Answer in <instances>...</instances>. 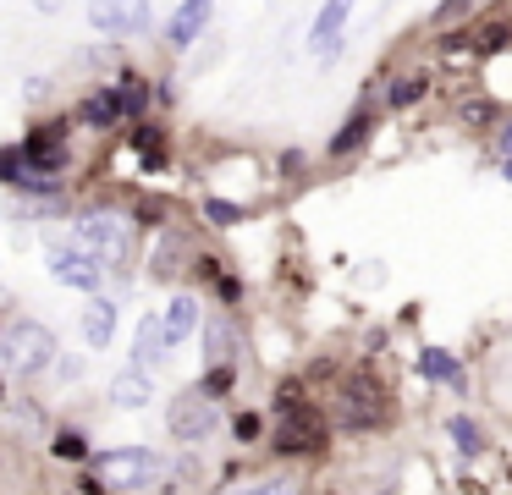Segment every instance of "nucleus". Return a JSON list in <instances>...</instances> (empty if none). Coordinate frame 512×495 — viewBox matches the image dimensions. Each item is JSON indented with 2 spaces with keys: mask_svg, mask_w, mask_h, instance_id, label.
<instances>
[{
  "mask_svg": "<svg viewBox=\"0 0 512 495\" xmlns=\"http://www.w3.org/2000/svg\"><path fill=\"white\" fill-rule=\"evenodd\" d=\"M336 418H342V429H380L391 418L386 385H380L375 374H353V380L342 385V396H336Z\"/></svg>",
  "mask_w": 512,
  "mask_h": 495,
  "instance_id": "5",
  "label": "nucleus"
},
{
  "mask_svg": "<svg viewBox=\"0 0 512 495\" xmlns=\"http://www.w3.org/2000/svg\"><path fill=\"white\" fill-rule=\"evenodd\" d=\"M78 116L89 121V127H122V105H116V88H89V99L78 105Z\"/></svg>",
  "mask_w": 512,
  "mask_h": 495,
  "instance_id": "18",
  "label": "nucleus"
},
{
  "mask_svg": "<svg viewBox=\"0 0 512 495\" xmlns=\"http://www.w3.org/2000/svg\"><path fill=\"white\" fill-rule=\"evenodd\" d=\"M215 495H309L292 473H265V479H248V484H226Z\"/></svg>",
  "mask_w": 512,
  "mask_h": 495,
  "instance_id": "20",
  "label": "nucleus"
},
{
  "mask_svg": "<svg viewBox=\"0 0 512 495\" xmlns=\"http://www.w3.org/2000/svg\"><path fill=\"white\" fill-rule=\"evenodd\" d=\"M111 402L122 407V413H144V407L155 402V380H149L144 369H133V363H127V369L111 380Z\"/></svg>",
  "mask_w": 512,
  "mask_h": 495,
  "instance_id": "14",
  "label": "nucleus"
},
{
  "mask_svg": "<svg viewBox=\"0 0 512 495\" xmlns=\"http://www.w3.org/2000/svg\"><path fill=\"white\" fill-rule=\"evenodd\" d=\"M89 473L94 479H105V490H155L160 479H166V457L149 446H122V451H100V457H89Z\"/></svg>",
  "mask_w": 512,
  "mask_h": 495,
  "instance_id": "4",
  "label": "nucleus"
},
{
  "mask_svg": "<svg viewBox=\"0 0 512 495\" xmlns=\"http://www.w3.org/2000/svg\"><path fill=\"white\" fill-rule=\"evenodd\" d=\"M50 275H56L61 286H72V292H83V297H94L105 286V259L100 253H89L83 242H50Z\"/></svg>",
  "mask_w": 512,
  "mask_h": 495,
  "instance_id": "7",
  "label": "nucleus"
},
{
  "mask_svg": "<svg viewBox=\"0 0 512 495\" xmlns=\"http://www.w3.org/2000/svg\"><path fill=\"white\" fill-rule=\"evenodd\" d=\"M89 28L105 39H144L155 28V6L149 0H89Z\"/></svg>",
  "mask_w": 512,
  "mask_h": 495,
  "instance_id": "8",
  "label": "nucleus"
},
{
  "mask_svg": "<svg viewBox=\"0 0 512 495\" xmlns=\"http://www.w3.org/2000/svg\"><path fill=\"white\" fill-rule=\"evenodd\" d=\"M237 385V363H210V369H204V380H199V391L204 396H226Z\"/></svg>",
  "mask_w": 512,
  "mask_h": 495,
  "instance_id": "24",
  "label": "nucleus"
},
{
  "mask_svg": "<svg viewBox=\"0 0 512 495\" xmlns=\"http://www.w3.org/2000/svg\"><path fill=\"white\" fill-rule=\"evenodd\" d=\"M166 424H171V440H182V446H199V440H210L215 429H221V407H215V396H204L199 385H193V391L171 396Z\"/></svg>",
  "mask_w": 512,
  "mask_h": 495,
  "instance_id": "6",
  "label": "nucleus"
},
{
  "mask_svg": "<svg viewBox=\"0 0 512 495\" xmlns=\"http://www.w3.org/2000/svg\"><path fill=\"white\" fill-rule=\"evenodd\" d=\"M259 429H265V418H259V413H237V418H232V435L243 440V446H254Z\"/></svg>",
  "mask_w": 512,
  "mask_h": 495,
  "instance_id": "27",
  "label": "nucleus"
},
{
  "mask_svg": "<svg viewBox=\"0 0 512 495\" xmlns=\"http://www.w3.org/2000/svg\"><path fill=\"white\" fill-rule=\"evenodd\" d=\"M369 132H375V110H369V105H358L353 116H347L342 127H336V138H331V160H347L353 149H364V143H369Z\"/></svg>",
  "mask_w": 512,
  "mask_h": 495,
  "instance_id": "16",
  "label": "nucleus"
},
{
  "mask_svg": "<svg viewBox=\"0 0 512 495\" xmlns=\"http://www.w3.org/2000/svg\"><path fill=\"white\" fill-rule=\"evenodd\" d=\"M419 369L430 374L435 385H452V391H463V363H457L452 352H441V347H424V352H419Z\"/></svg>",
  "mask_w": 512,
  "mask_h": 495,
  "instance_id": "21",
  "label": "nucleus"
},
{
  "mask_svg": "<svg viewBox=\"0 0 512 495\" xmlns=\"http://www.w3.org/2000/svg\"><path fill=\"white\" fill-rule=\"evenodd\" d=\"M496 154H501V160H507V154H512V121H507V127L496 132Z\"/></svg>",
  "mask_w": 512,
  "mask_h": 495,
  "instance_id": "31",
  "label": "nucleus"
},
{
  "mask_svg": "<svg viewBox=\"0 0 512 495\" xmlns=\"http://www.w3.org/2000/svg\"><path fill=\"white\" fill-rule=\"evenodd\" d=\"M204 220H210V226H237V220H243V204H232V198H204Z\"/></svg>",
  "mask_w": 512,
  "mask_h": 495,
  "instance_id": "25",
  "label": "nucleus"
},
{
  "mask_svg": "<svg viewBox=\"0 0 512 495\" xmlns=\"http://www.w3.org/2000/svg\"><path fill=\"white\" fill-rule=\"evenodd\" d=\"M23 154H28V165H34L39 176H56V182H61V171L72 165L67 121H45V127H34V132L23 138Z\"/></svg>",
  "mask_w": 512,
  "mask_h": 495,
  "instance_id": "9",
  "label": "nucleus"
},
{
  "mask_svg": "<svg viewBox=\"0 0 512 495\" xmlns=\"http://www.w3.org/2000/svg\"><path fill=\"white\" fill-rule=\"evenodd\" d=\"M501 176H507V182H512V154H507V160H501Z\"/></svg>",
  "mask_w": 512,
  "mask_h": 495,
  "instance_id": "32",
  "label": "nucleus"
},
{
  "mask_svg": "<svg viewBox=\"0 0 512 495\" xmlns=\"http://www.w3.org/2000/svg\"><path fill=\"white\" fill-rule=\"evenodd\" d=\"M166 352H171V347H166V336H160V314H149L144 325H138V336H133V369L155 374Z\"/></svg>",
  "mask_w": 512,
  "mask_h": 495,
  "instance_id": "17",
  "label": "nucleus"
},
{
  "mask_svg": "<svg viewBox=\"0 0 512 495\" xmlns=\"http://www.w3.org/2000/svg\"><path fill=\"white\" fill-rule=\"evenodd\" d=\"M424 88H430L424 77H397V83L386 88V105L391 110H408V105H419V99H424Z\"/></svg>",
  "mask_w": 512,
  "mask_h": 495,
  "instance_id": "23",
  "label": "nucleus"
},
{
  "mask_svg": "<svg viewBox=\"0 0 512 495\" xmlns=\"http://www.w3.org/2000/svg\"><path fill=\"white\" fill-rule=\"evenodd\" d=\"M210 17H215V0H177V11H171V22H166L171 50H188V44H199V33L210 28Z\"/></svg>",
  "mask_w": 512,
  "mask_h": 495,
  "instance_id": "11",
  "label": "nucleus"
},
{
  "mask_svg": "<svg viewBox=\"0 0 512 495\" xmlns=\"http://www.w3.org/2000/svg\"><path fill=\"white\" fill-rule=\"evenodd\" d=\"M270 446L281 457H309V451H325V418L303 402L298 385H281L276 396V440Z\"/></svg>",
  "mask_w": 512,
  "mask_h": 495,
  "instance_id": "3",
  "label": "nucleus"
},
{
  "mask_svg": "<svg viewBox=\"0 0 512 495\" xmlns=\"http://www.w3.org/2000/svg\"><path fill=\"white\" fill-rule=\"evenodd\" d=\"M463 121H468V127H490V121H496V105H490V99H468Z\"/></svg>",
  "mask_w": 512,
  "mask_h": 495,
  "instance_id": "28",
  "label": "nucleus"
},
{
  "mask_svg": "<svg viewBox=\"0 0 512 495\" xmlns=\"http://www.w3.org/2000/svg\"><path fill=\"white\" fill-rule=\"evenodd\" d=\"M199 325H204V363H237V352H243V330H237V319L215 308L210 319H199Z\"/></svg>",
  "mask_w": 512,
  "mask_h": 495,
  "instance_id": "12",
  "label": "nucleus"
},
{
  "mask_svg": "<svg viewBox=\"0 0 512 495\" xmlns=\"http://www.w3.org/2000/svg\"><path fill=\"white\" fill-rule=\"evenodd\" d=\"M353 6H358V0H325V6L314 11V22H309V50L320 55V61H331V55H336L342 28L353 22Z\"/></svg>",
  "mask_w": 512,
  "mask_h": 495,
  "instance_id": "10",
  "label": "nucleus"
},
{
  "mask_svg": "<svg viewBox=\"0 0 512 495\" xmlns=\"http://www.w3.org/2000/svg\"><path fill=\"white\" fill-rule=\"evenodd\" d=\"M468 6H474V0H441V6L430 11V22H435V28H446V22H457Z\"/></svg>",
  "mask_w": 512,
  "mask_h": 495,
  "instance_id": "30",
  "label": "nucleus"
},
{
  "mask_svg": "<svg viewBox=\"0 0 512 495\" xmlns=\"http://www.w3.org/2000/svg\"><path fill=\"white\" fill-rule=\"evenodd\" d=\"M56 336L39 319H12L0 325V380H39L56 363Z\"/></svg>",
  "mask_w": 512,
  "mask_h": 495,
  "instance_id": "2",
  "label": "nucleus"
},
{
  "mask_svg": "<svg viewBox=\"0 0 512 495\" xmlns=\"http://www.w3.org/2000/svg\"><path fill=\"white\" fill-rule=\"evenodd\" d=\"M111 88H116V105H122V121H138V116L149 110V99H155V94H149V83H144L138 72H122Z\"/></svg>",
  "mask_w": 512,
  "mask_h": 495,
  "instance_id": "19",
  "label": "nucleus"
},
{
  "mask_svg": "<svg viewBox=\"0 0 512 495\" xmlns=\"http://www.w3.org/2000/svg\"><path fill=\"white\" fill-rule=\"evenodd\" d=\"M446 435L457 440V451H463V457H479V451H485V429H479V424H474V418H468V413L446 418Z\"/></svg>",
  "mask_w": 512,
  "mask_h": 495,
  "instance_id": "22",
  "label": "nucleus"
},
{
  "mask_svg": "<svg viewBox=\"0 0 512 495\" xmlns=\"http://www.w3.org/2000/svg\"><path fill=\"white\" fill-rule=\"evenodd\" d=\"M72 242H83L89 253H100L105 270H127V259H133L138 248V220L127 215V209H83L78 220H72Z\"/></svg>",
  "mask_w": 512,
  "mask_h": 495,
  "instance_id": "1",
  "label": "nucleus"
},
{
  "mask_svg": "<svg viewBox=\"0 0 512 495\" xmlns=\"http://www.w3.org/2000/svg\"><path fill=\"white\" fill-rule=\"evenodd\" d=\"M50 451L67 457V462H89V440H83V435H56V446H50Z\"/></svg>",
  "mask_w": 512,
  "mask_h": 495,
  "instance_id": "26",
  "label": "nucleus"
},
{
  "mask_svg": "<svg viewBox=\"0 0 512 495\" xmlns=\"http://www.w3.org/2000/svg\"><path fill=\"white\" fill-rule=\"evenodd\" d=\"M116 319H122V314H116V303L94 292L89 308H83V341H89V347H111V341H116Z\"/></svg>",
  "mask_w": 512,
  "mask_h": 495,
  "instance_id": "15",
  "label": "nucleus"
},
{
  "mask_svg": "<svg viewBox=\"0 0 512 495\" xmlns=\"http://www.w3.org/2000/svg\"><path fill=\"white\" fill-rule=\"evenodd\" d=\"M133 143L144 149V160H149V165H160V127H138V132H133Z\"/></svg>",
  "mask_w": 512,
  "mask_h": 495,
  "instance_id": "29",
  "label": "nucleus"
},
{
  "mask_svg": "<svg viewBox=\"0 0 512 495\" xmlns=\"http://www.w3.org/2000/svg\"><path fill=\"white\" fill-rule=\"evenodd\" d=\"M193 330H199V297L177 292L166 308H160V336H166V347H177V341L193 336Z\"/></svg>",
  "mask_w": 512,
  "mask_h": 495,
  "instance_id": "13",
  "label": "nucleus"
}]
</instances>
